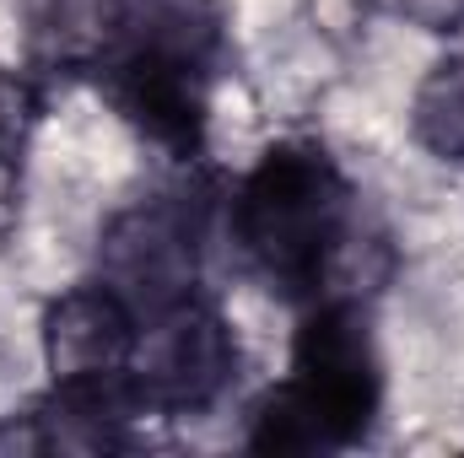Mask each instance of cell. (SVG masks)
<instances>
[{
  "mask_svg": "<svg viewBox=\"0 0 464 458\" xmlns=\"http://www.w3.org/2000/svg\"><path fill=\"white\" fill-rule=\"evenodd\" d=\"M232 243L243 264L292 302L346 297L356 259V189L319 140H276L232 189Z\"/></svg>",
  "mask_w": 464,
  "mask_h": 458,
  "instance_id": "cell-1",
  "label": "cell"
},
{
  "mask_svg": "<svg viewBox=\"0 0 464 458\" xmlns=\"http://www.w3.org/2000/svg\"><path fill=\"white\" fill-rule=\"evenodd\" d=\"M222 49V0H114V43L92 81L130 129L168 157L195 162L206 146Z\"/></svg>",
  "mask_w": 464,
  "mask_h": 458,
  "instance_id": "cell-2",
  "label": "cell"
},
{
  "mask_svg": "<svg viewBox=\"0 0 464 458\" xmlns=\"http://www.w3.org/2000/svg\"><path fill=\"white\" fill-rule=\"evenodd\" d=\"M383 405V356L362 297H319L292 340V377L248 415L254 453H335L367 437Z\"/></svg>",
  "mask_w": 464,
  "mask_h": 458,
  "instance_id": "cell-3",
  "label": "cell"
},
{
  "mask_svg": "<svg viewBox=\"0 0 464 458\" xmlns=\"http://www.w3.org/2000/svg\"><path fill=\"white\" fill-rule=\"evenodd\" d=\"M237 377V335L227 319L195 291L151 319H140V340L124 372V394L140 415H200Z\"/></svg>",
  "mask_w": 464,
  "mask_h": 458,
  "instance_id": "cell-4",
  "label": "cell"
},
{
  "mask_svg": "<svg viewBox=\"0 0 464 458\" xmlns=\"http://www.w3.org/2000/svg\"><path fill=\"white\" fill-rule=\"evenodd\" d=\"M98 281L151 319L200 286V222L179 200H146L119 211L98 243Z\"/></svg>",
  "mask_w": 464,
  "mask_h": 458,
  "instance_id": "cell-5",
  "label": "cell"
},
{
  "mask_svg": "<svg viewBox=\"0 0 464 458\" xmlns=\"http://www.w3.org/2000/svg\"><path fill=\"white\" fill-rule=\"evenodd\" d=\"M135 340H140V313L98 275L60 291L44 313V367H49L54 388L124 394Z\"/></svg>",
  "mask_w": 464,
  "mask_h": 458,
  "instance_id": "cell-6",
  "label": "cell"
},
{
  "mask_svg": "<svg viewBox=\"0 0 464 458\" xmlns=\"http://www.w3.org/2000/svg\"><path fill=\"white\" fill-rule=\"evenodd\" d=\"M114 43V0H27V49L38 71L92 76Z\"/></svg>",
  "mask_w": 464,
  "mask_h": 458,
  "instance_id": "cell-7",
  "label": "cell"
},
{
  "mask_svg": "<svg viewBox=\"0 0 464 458\" xmlns=\"http://www.w3.org/2000/svg\"><path fill=\"white\" fill-rule=\"evenodd\" d=\"M411 135L427 157L464 167V54L438 60L411 92Z\"/></svg>",
  "mask_w": 464,
  "mask_h": 458,
  "instance_id": "cell-8",
  "label": "cell"
},
{
  "mask_svg": "<svg viewBox=\"0 0 464 458\" xmlns=\"http://www.w3.org/2000/svg\"><path fill=\"white\" fill-rule=\"evenodd\" d=\"M394 5L427 33H459L464 27V0H394Z\"/></svg>",
  "mask_w": 464,
  "mask_h": 458,
  "instance_id": "cell-9",
  "label": "cell"
}]
</instances>
